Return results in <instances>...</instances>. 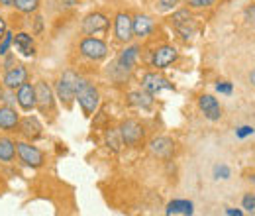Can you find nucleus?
<instances>
[{"label": "nucleus", "instance_id": "28", "mask_svg": "<svg viewBox=\"0 0 255 216\" xmlns=\"http://www.w3.org/2000/svg\"><path fill=\"white\" fill-rule=\"evenodd\" d=\"M214 2L216 0H187V4L191 8H210V6H214Z\"/></svg>", "mask_w": 255, "mask_h": 216}, {"label": "nucleus", "instance_id": "29", "mask_svg": "<svg viewBox=\"0 0 255 216\" xmlns=\"http://www.w3.org/2000/svg\"><path fill=\"white\" fill-rule=\"evenodd\" d=\"M214 175H216V179H228V177H230L228 165H216V167H214Z\"/></svg>", "mask_w": 255, "mask_h": 216}, {"label": "nucleus", "instance_id": "34", "mask_svg": "<svg viewBox=\"0 0 255 216\" xmlns=\"http://www.w3.org/2000/svg\"><path fill=\"white\" fill-rule=\"evenodd\" d=\"M246 18H248V20H255V6L246 8Z\"/></svg>", "mask_w": 255, "mask_h": 216}, {"label": "nucleus", "instance_id": "27", "mask_svg": "<svg viewBox=\"0 0 255 216\" xmlns=\"http://www.w3.org/2000/svg\"><path fill=\"white\" fill-rule=\"evenodd\" d=\"M12 39H14V37H12V33H10V31H6V33H4V37L0 39V55H4V53L8 51V47H10Z\"/></svg>", "mask_w": 255, "mask_h": 216}, {"label": "nucleus", "instance_id": "20", "mask_svg": "<svg viewBox=\"0 0 255 216\" xmlns=\"http://www.w3.org/2000/svg\"><path fill=\"white\" fill-rule=\"evenodd\" d=\"M153 94L145 93V91H131L128 94V102L135 108H141V110H149L153 106Z\"/></svg>", "mask_w": 255, "mask_h": 216}, {"label": "nucleus", "instance_id": "24", "mask_svg": "<svg viewBox=\"0 0 255 216\" xmlns=\"http://www.w3.org/2000/svg\"><path fill=\"white\" fill-rule=\"evenodd\" d=\"M14 8L22 14H35L39 10V0H14Z\"/></svg>", "mask_w": 255, "mask_h": 216}, {"label": "nucleus", "instance_id": "37", "mask_svg": "<svg viewBox=\"0 0 255 216\" xmlns=\"http://www.w3.org/2000/svg\"><path fill=\"white\" fill-rule=\"evenodd\" d=\"M61 2H63L65 6H69V8H71V6H75V4H77V0H61Z\"/></svg>", "mask_w": 255, "mask_h": 216}, {"label": "nucleus", "instance_id": "22", "mask_svg": "<svg viewBox=\"0 0 255 216\" xmlns=\"http://www.w3.org/2000/svg\"><path fill=\"white\" fill-rule=\"evenodd\" d=\"M167 215H192V203L191 201H185V199H177V201H171L165 209Z\"/></svg>", "mask_w": 255, "mask_h": 216}, {"label": "nucleus", "instance_id": "36", "mask_svg": "<svg viewBox=\"0 0 255 216\" xmlns=\"http://www.w3.org/2000/svg\"><path fill=\"white\" fill-rule=\"evenodd\" d=\"M0 6H4V8H10V6H14V0H0Z\"/></svg>", "mask_w": 255, "mask_h": 216}, {"label": "nucleus", "instance_id": "5", "mask_svg": "<svg viewBox=\"0 0 255 216\" xmlns=\"http://www.w3.org/2000/svg\"><path fill=\"white\" fill-rule=\"evenodd\" d=\"M118 130H120L122 142L126 146H139L143 142V138H145V130L137 120H126V122L120 124Z\"/></svg>", "mask_w": 255, "mask_h": 216}, {"label": "nucleus", "instance_id": "21", "mask_svg": "<svg viewBox=\"0 0 255 216\" xmlns=\"http://www.w3.org/2000/svg\"><path fill=\"white\" fill-rule=\"evenodd\" d=\"M137 55H139V47H137V45H129V47H126V49L118 55V67H120L122 71L133 69V65H135V61H137Z\"/></svg>", "mask_w": 255, "mask_h": 216}, {"label": "nucleus", "instance_id": "12", "mask_svg": "<svg viewBox=\"0 0 255 216\" xmlns=\"http://www.w3.org/2000/svg\"><path fill=\"white\" fill-rule=\"evenodd\" d=\"M114 31H116V39L126 43L131 39L133 35V30H131V18L126 12H120L116 14V20H114Z\"/></svg>", "mask_w": 255, "mask_h": 216}, {"label": "nucleus", "instance_id": "26", "mask_svg": "<svg viewBox=\"0 0 255 216\" xmlns=\"http://www.w3.org/2000/svg\"><path fill=\"white\" fill-rule=\"evenodd\" d=\"M242 207L248 211V213H255V195H246L244 199H242Z\"/></svg>", "mask_w": 255, "mask_h": 216}, {"label": "nucleus", "instance_id": "14", "mask_svg": "<svg viewBox=\"0 0 255 216\" xmlns=\"http://www.w3.org/2000/svg\"><path fill=\"white\" fill-rule=\"evenodd\" d=\"M141 89L149 94H157L163 89H173V83H169L165 77H161L157 73H147L141 81Z\"/></svg>", "mask_w": 255, "mask_h": 216}, {"label": "nucleus", "instance_id": "4", "mask_svg": "<svg viewBox=\"0 0 255 216\" xmlns=\"http://www.w3.org/2000/svg\"><path fill=\"white\" fill-rule=\"evenodd\" d=\"M81 53L91 61H102L108 55V45L98 37H85L81 41Z\"/></svg>", "mask_w": 255, "mask_h": 216}, {"label": "nucleus", "instance_id": "8", "mask_svg": "<svg viewBox=\"0 0 255 216\" xmlns=\"http://www.w3.org/2000/svg\"><path fill=\"white\" fill-rule=\"evenodd\" d=\"M108 26H110V20H108L104 14H100V12H91V14H87L85 20H83V31H85L87 35L102 33V31L108 30Z\"/></svg>", "mask_w": 255, "mask_h": 216}, {"label": "nucleus", "instance_id": "7", "mask_svg": "<svg viewBox=\"0 0 255 216\" xmlns=\"http://www.w3.org/2000/svg\"><path fill=\"white\" fill-rule=\"evenodd\" d=\"M33 87H35V106L41 112H51L55 106V96H53L51 87L45 81H37Z\"/></svg>", "mask_w": 255, "mask_h": 216}, {"label": "nucleus", "instance_id": "23", "mask_svg": "<svg viewBox=\"0 0 255 216\" xmlns=\"http://www.w3.org/2000/svg\"><path fill=\"white\" fill-rule=\"evenodd\" d=\"M14 155H16V144L10 138H0V161L10 163L14 161Z\"/></svg>", "mask_w": 255, "mask_h": 216}, {"label": "nucleus", "instance_id": "16", "mask_svg": "<svg viewBox=\"0 0 255 216\" xmlns=\"http://www.w3.org/2000/svg\"><path fill=\"white\" fill-rule=\"evenodd\" d=\"M12 43H14V49L20 55H24V57H33L35 55V43H33V37L30 33H26V31L16 33Z\"/></svg>", "mask_w": 255, "mask_h": 216}, {"label": "nucleus", "instance_id": "17", "mask_svg": "<svg viewBox=\"0 0 255 216\" xmlns=\"http://www.w3.org/2000/svg\"><path fill=\"white\" fill-rule=\"evenodd\" d=\"M18 124H20L18 112L12 106L2 104L0 106V130H4V132H16Z\"/></svg>", "mask_w": 255, "mask_h": 216}, {"label": "nucleus", "instance_id": "39", "mask_svg": "<svg viewBox=\"0 0 255 216\" xmlns=\"http://www.w3.org/2000/svg\"><path fill=\"white\" fill-rule=\"evenodd\" d=\"M250 181H252V183L255 185V175H252V177H250Z\"/></svg>", "mask_w": 255, "mask_h": 216}, {"label": "nucleus", "instance_id": "11", "mask_svg": "<svg viewBox=\"0 0 255 216\" xmlns=\"http://www.w3.org/2000/svg\"><path fill=\"white\" fill-rule=\"evenodd\" d=\"M177 47H173V45H161L157 47L155 51H153V67H157V69H167L169 65H173V61L177 59Z\"/></svg>", "mask_w": 255, "mask_h": 216}, {"label": "nucleus", "instance_id": "25", "mask_svg": "<svg viewBox=\"0 0 255 216\" xmlns=\"http://www.w3.org/2000/svg\"><path fill=\"white\" fill-rule=\"evenodd\" d=\"M106 144H108V148H112V152H120V148H122V136H120V130H108L106 132Z\"/></svg>", "mask_w": 255, "mask_h": 216}, {"label": "nucleus", "instance_id": "31", "mask_svg": "<svg viewBox=\"0 0 255 216\" xmlns=\"http://www.w3.org/2000/svg\"><path fill=\"white\" fill-rule=\"evenodd\" d=\"M216 91L224 94H230L232 93V85H230V83H218V85H216Z\"/></svg>", "mask_w": 255, "mask_h": 216}, {"label": "nucleus", "instance_id": "13", "mask_svg": "<svg viewBox=\"0 0 255 216\" xmlns=\"http://www.w3.org/2000/svg\"><path fill=\"white\" fill-rule=\"evenodd\" d=\"M198 106H200V110L204 112V116H206L208 120H212V122L220 120L222 108H220L218 100H216L212 94H202V96L198 98Z\"/></svg>", "mask_w": 255, "mask_h": 216}, {"label": "nucleus", "instance_id": "30", "mask_svg": "<svg viewBox=\"0 0 255 216\" xmlns=\"http://www.w3.org/2000/svg\"><path fill=\"white\" fill-rule=\"evenodd\" d=\"M177 4H179V0H159L161 10H173Z\"/></svg>", "mask_w": 255, "mask_h": 216}, {"label": "nucleus", "instance_id": "32", "mask_svg": "<svg viewBox=\"0 0 255 216\" xmlns=\"http://www.w3.org/2000/svg\"><path fill=\"white\" fill-rule=\"evenodd\" d=\"M254 132V128H250V126H244V128H240V132H238V136L240 138H246L248 134H252Z\"/></svg>", "mask_w": 255, "mask_h": 216}, {"label": "nucleus", "instance_id": "18", "mask_svg": "<svg viewBox=\"0 0 255 216\" xmlns=\"http://www.w3.org/2000/svg\"><path fill=\"white\" fill-rule=\"evenodd\" d=\"M18 130L28 138V140H37L39 136H41V124L37 118H33V116H26V118H22L20 124H18Z\"/></svg>", "mask_w": 255, "mask_h": 216}, {"label": "nucleus", "instance_id": "3", "mask_svg": "<svg viewBox=\"0 0 255 216\" xmlns=\"http://www.w3.org/2000/svg\"><path fill=\"white\" fill-rule=\"evenodd\" d=\"M16 154L20 157V161H24L28 167L32 169H37L43 165L45 157H43V152L37 150L35 146L28 144V142H16Z\"/></svg>", "mask_w": 255, "mask_h": 216}, {"label": "nucleus", "instance_id": "9", "mask_svg": "<svg viewBox=\"0 0 255 216\" xmlns=\"http://www.w3.org/2000/svg\"><path fill=\"white\" fill-rule=\"evenodd\" d=\"M2 83H4L6 89L16 91V89L22 87L24 83H28V71H26V67H24V65H14V67H10V69L6 71Z\"/></svg>", "mask_w": 255, "mask_h": 216}, {"label": "nucleus", "instance_id": "38", "mask_svg": "<svg viewBox=\"0 0 255 216\" xmlns=\"http://www.w3.org/2000/svg\"><path fill=\"white\" fill-rule=\"evenodd\" d=\"M250 83H252V85L255 87V69L252 71V73H250Z\"/></svg>", "mask_w": 255, "mask_h": 216}, {"label": "nucleus", "instance_id": "1", "mask_svg": "<svg viewBox=\"0 0 255 216\" xmlns=\"http://www.w3.org/2000/svg\"><path fill=\"white\" fill-rule=\"evenodd\" d=\"M75 98L79 100V104H81V108L87 116L95 114V110L98 108V102H100V94L96 91V87L91 85L89 81H85V79H79Z\"/></svg>", "mask_w": 255, "mask_h": 216}, {"label": "nucleus", "instance_id": "10", "mask_svg": "<svg viewBox=\"0 0 255 216\" xmlns=\"http://www.w3.org/2000/svg\"><path fill=\"white\" fill-rule=\"evenodd\" d=\"M149 152L159 157V159H171L175 154V142L167 136H159V138H153L149 142Z\"/></svg>", "mask_w": 255, "mask_h": 216}, {"label": "nucleus", "instance_id": "6", "mask_svg": "<svg viewBox=\"0 0 255 216\" xmlns=\"http://www.w3.org/2000/svg\"><path fill=\"white\" fill-rule=\"evenodd\" d=\"M171 22H173L175 30L181 33L183 39H189V37H192V35L196 33V24H194L192 14L189 10H177V12L173 14Z\"/></svg>", "mask_w": 255, "mask_h": 216}, {"label": "nucleus", "instance_id": "19", "mask_svg": "<svg viewBox=\"0 0 255 216\" xmlns=\"http://www.w3.org/2000/svg\"><path fill=\"white\" fill-rule=\"evenodd\" d=\"M131 30H133V35H137V37H147L153 31V20L149 16L139 14L131 20Z\"/></svg>", "mask_w": 255, "mask_h": 216}, {"label": "nucleus", "instance_id": "33", "mask_svg": "<svg viewBox=\"0 0 255 216\" xmlns=\"http://www.w3.org/2000/svg\"><path fill=\"white\" fill-rule=\"evenodd\" d=\"M6 31H8V24H6V20L0 16V39L4 37V33H6Z\"/></svg>", "mask_w": 255, "mask_h": 216}, {"label": "nucleus", "instance_id": "15", "mask_svg": "<svg viewBox=\"0 0 255 216\" xmlns=\"http://www.w3.org/2000/svg\"><path fill=\"white\" fill-rule=\"evenodd\" d=\"M16 100H18L22 110H26V112L33 110L35 108V87L30 83H24L22 87H18L16 89Z\"/></svg>", "mask_w": 255, "mask_h": 216}, {"label": "nucleus", "instance_id": "2", "mask_svg": "<svg viewBox=\"0 0 255 216\" xmlns=\"http://www.w3.org/2000/svg\"><path fill=\"white\" fill-rule=\"evenodd\" d=\"M79 75L73 71H65L59 77L55 91H57V98L63 102L65 106H71V102L75 100V93H77V85H79Z\"/></svg>", "mask_w": 255, "mask_h": 216}, {"label": "nucleus", "instance_id": "40", "mask_svg": "<svg viewBox=\"0 0 255 216\" xmlns=\"http://www.w3.org/2000/svg\"><path fill=\"white\" fill-rule=\"evenodd\" d=\"M2 96H4V91H2V87H0V100H2Z\"/></svg>", "mask_w": 255, "mask_h": 216}, {"label": "nucleus", "instance_id": "35", "mask_svg": "<svg viewBox=\"0 0 255 216\" xmlns=\"http://www.w3.org/2000/svg\"><path fill=\"white\" fill-rule=\"evenodd\" d=\"M226 215H230V216H242L244 213H242V211H234V209H226Z\"/></svg>", "mask_w": 255, "mask_h": 216}]
</instances>
